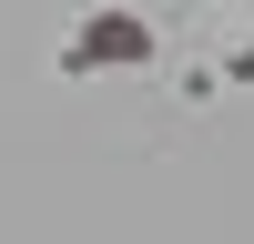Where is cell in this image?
Returning a JSON list of instances; mask_svg holds the SVG:
<instances>
[{
  "label": "cell",
  "instance_id": "7a4b0ae2",
  "mask_svg": "<svg viewBox=\"0 0 254 244\" xmlns=\"http://www.w3.org/2000/svg\"><path fill=\"white\" fill-rule=\"evenodd\" d=\"M224 81H254V41H244V51H234V61H224Z\"/></svg>",
  "mask_w": 254,
  "mask_h": 244
},
{
  "label": "cell",
  "instance_id": "6da1fadb",
  "mask_svg": "<svg viewBox=\"0 0 254 244\" xmlns=\"http://www.w3.org/2000/svg\"><path fill=\"white\" fill-rule=\"evenodd\" d=\"M163 41H153V20L142 10H92L71 41H61V71H142Z\"/></svg>",
  "mask_w": 254,
  "mask_h": 244
}]
</instances>
